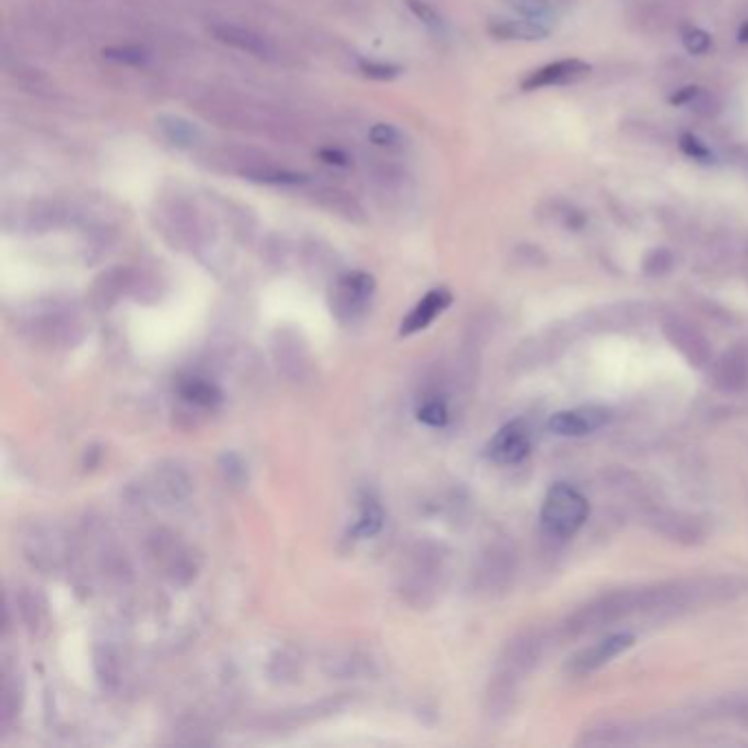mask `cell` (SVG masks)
Masks as SVG:
<instances>
[{"instance_id":"cell-1","label":"cell","mask_w":748,"mask_h":748,"mask_svg":"<svg viewBox=\"0 0 748 748\" xmlns=\"http://www.w3.org/2000/svg\"><path fill=\"white\" fill-rule=\"evenodd\" d=\"M645 612V588L637 591H615L593 599V602L577 608L573 615L566 619V632L571 637H584L604 630L612 623L628 619L632 615H643Z\"/></svg>"},{"instance_id":"cell-2","label":"cell","mask_w":748,"mask_h":748,"mask_svg":"<svg viewBox=\"0 0 748 748\" xmlns=\"http://www.w3.org/2000/svg\"><path fill=\"white\" fill-rule=\"evenodd\" d=\"M588 512V501L575 487L555 483L544 498L540 514L544 534L555 540H569L584 527Z\"/></svg>"},{"instance_id":"cell-3","label":"cell","mask_w":748,"mask_h":748,"mask_svg":"<svg viewBox=\"0 0 748 748\" xmlns=\"http://www.w3.org/2000/svg\"><path fill=\"white\" fill-rule=\"evenodd\" d=\"M376 292V279L367 272H347L345 277H340L334 290V301L332 308L340 316V319L354 321L356 316L367 310V305Z\"/></svg>"},{"instance_id":"cell-4","label":"cell","mask_w":748,"mask_h":748,"mask_svg":"<svg viewBox=\"0 0 748 748\" xmlns=\"http://www.w3.org/2000/svg\"><path fill=\"white\" fill-rule=\"evenodd\" d=\"M663 334L678 349L691 367H707L711 362V345L696 325L672 316L663 323Z\"/></svg>"},{"instance_id":"cell-5","label":"cell","mask_w":748,"mask_h":748,"mask_svg":"<svg viewBox=\"0 0 748 748\" xmlns=\"http://www.w3.org/2000/svg\"><path fill=\"white\" fill-rule=\"evenodd\" d=\"M634 643L632 634H610V637L597 641L591 648H584L582 652H577L571 663H569V672L575 676H584L591 674L599 667H604L612 659H617L621 652H626L630 645Z\"/></svg>"},{"instance_id":"cell-6","label":"cell","mask_w":748,"mask_h":748,"mask_svg":"<svg viewBox=\"0 0 748 748\" xmlns=\"http://www.w3.org/2000/svg\"><path fill=\"white\" fill-rule=\"evenodd\" d=\"M529 448L531 439L527 426L523 422H509L492 437L490 446H487V455L492 461L503 463V466H514V463H520L529 455Z\"/></svg>"},{"instance_id":"cell-7","label":"cell","mask_w":748,"mask_h":748,"mask_svg":"<svg viewBox=\"0 0 748 748\" xmlns=\"http://www.w3.org/2000/svg\"><path fill=\"white\" fill-rule=\"evenodd\" d=\"M610 422V411L599 406H584L575 411H560L549 419V430L562 437H582L595 433Z\"/></svg>"},{"instance_id":"cell-8","label":"cell","mask_w":748,"mask_h":748,"mask_svg":"<svg viewBox=\"0 0 748 748\" xmlns=\"http://www.w3.org/2000/svg\"><path fill=\"white\" fill-rule=\"evenodd\" d=\"M593 66L586 64L582 60H560L538 68V71L529 73L523 79V90H540V88H549V86H569L577 84L591 75Z\"/></svg>"},{"instance_id":"cell-9","label":"cell","mask_w":748,"mask_h":748,"mask_svg":"<svg viewBox=\"0 0 748 748\" xmlns=\"http://www.w3.org/2000/svg\"><path fill=\"white\" fill-rule=\"evenodd\" d=\"M542 652V639L538 634H520L518 639L507 645V650L503 654V663H501V676L516 680L523 674H527L531 667H534L540 659Z\"/></svg>"},{"instance_id":"cell-10","label":"cell","mask_w":748,"mask_h":748,"mask_svg":"<svg viewBox=\"0 0 748 748\" xmlns=\"http://www.w3.org/2000/svg\"><path fill=\"white\" fill-rule=\"evenodd\" d=\"M487 33L492 38L503 42H536L549 36V27L542 25V20L534 18H490L487 22Z\"/></svg>"},{"instance_id":"cell-11","label":"cell","mask_w":748,"mask_h":748,"mask_svg":"<svg viewBox=\"0 0 748 748\" xmlns=\"http://www.w3.org/2000/svg\"><path fill=\"white\" fill-rule=\"evenodd\" d=\"M450 303H452V294L446 288L430 290L426 297L411 310V314L404 319L402 334L408 336V334L426 330V327L433 323L441 312L450 308Z\"/></svg>"},{"instance_id":"cell-12","label":"cell","mask_w":748,"mask_h":748,"mask_svg":"<svg viewBox=\"0 0 748 748\" xmlns=\"http://www.w3.org/2000/svg\"><path fill=\"white\" fill-rule=\"evenodd\" d=\"M670 104L694 110L696 115L705 117V119L718 117L722 112L720 97L716 93H711V90L700 88V86H685V88L676 90V93L670 97Z\"/></svg>"},{"instance_id":"cell-13","label":"cell","mask_w":748,"mask_h":748,"mask_svg":"<svg viewBox=\"0 0 748 748\" xmlns=\"http://www.w3.org/2000/svg\"><path fill=\"white\" fill-rule=\"evenodd\" d=\"M158 123V130H161V134L165 136V139L180 147V150H191V147H196L202 143V130L200 126H196L194 121H189L185 117H178V115H161L156 119Z\"/></svg>"},{"instance_id":"cell-14","label":"cell","mask_w":748,"mask_h":748,"mask_svg":"<svg viewBox=\"0 0 748 748\" xmlns=\"http://www.w3.org/2000/svg\"><path fill=\"white\" fill-rule=\"evenodd\" d=\"M748 380V362L738 351H727L713 365V382L722 391H740Z\"/></svg>"},{"instance_id":"cell-15","label":"cell","mask_w":748,"mask_h":748,"mask_svg":"<svg viewBox=\"0 0 748 748\" xmlns=\"http://www.w3.org/2000/svg\"><path fill=\"white\" fill-rule=\"evenodd\" d=\"M213 36L237 51L259 55V58H266V55H270L268 42L262 36H257V33L251 29L235 27V25H218V27H213Z\"/></svg>"},{"instance_id":"cell-16","label":"cell","mask_w":748,"mask_h":748,"mask_svg":"<svg viewBox=\"0 0 748 748\" xmlns=\"http://www.w3.org/2000/svg\"><path fill=\"white\" fill-rule=\"evenodd\" d=\"M244 176L253 183H262V185H275V187H299L310 183L308 174L301 172H290V169H277V167H257V169H248Z\"/></svg>"},{"instance_id":"cell-17","label":"cell","mask_w":748,"mask_h":748,"mask_svg":"<svg viewBox=\"0 0 748 748\" xmlns=\"http://www.w3.org/2000/svg\"><path fill=\"white\" fill-rule=\"evenodd\" d=\"M382 525H384L382 507H380L376 498L367 494L365 498H362L360 514H358L354 529H351V534H354L356 538H371V536L378 534Z\"/></svg>"},{"instance_id":"cell-18","label":"cell","mask_w":748,"mask_h":748,"mask_svg":"<svg viewBox=\"0 0 748 748\" xmlns=\"http://www.w3.org/2000/svg\"><path fill=\"white\" fill-rule=\"evenodd\" d=\"M656 531H661L663 536L672 538V540H687V542L700 540V536H702V531L698 529L696 520L694 518H683L680 514L659 516V520H656Z\"/></svg>"},{"instance_id":"cell-19","label":"cell","mask_w":748,"mask_h":748,"mask_svg":"<svg viewBox=\"0 0 748 748\" xmlns=\"http://www.w3.org/2000/svg\"><path fill=\"white\" fill-rule=\"evenodd\" d=\"M180 395L187 402H194L198 406H215L222 402V391L215 384L202 378H189L180 384Z\"/></svg>"},{"instance_id":"cell-20","label":"cell","mask_w":748,"mask_h":748,"mask_svg":"<svg viewBox=\"0 0 748 748\" xmlns=\"http://www.w3.org/2000/svg\"><path fill=\"white\" fill-rule=\"evenodd\" d=\"M628 729L623 724L606 722L602 727L591 729L584 733L580 744H591V746H615V744H630L632 738H628Z\"/></svg>"},{"instance_id":"cell-21","label":"cell","mask_w":748,"mask_h":748,"mask_svg":"<svg viewBox=\"0 0 748 748\" xmlns=\"http://www.w3.org/2000/svg\"><path fill=\"white\" fill-rule=\"evenodd\" d=\"M406 7L411 9V14L422 22L430 33H435V36H444V33L448 31L446 20L441 18V14L435 7H430L428 3H424V0H406Z\"/></svg>"},{"instance_id":"cell-22","label":"cell","mask_w":748,"mask_h":748,"mask_svg":"<svg viewBox=\"0 0 748 748\" xmlns=\"http://www.w3.org/2000/svg\"><path fill=\"white\" fill-rule=\"evenodd\" d=\"M367 136L380 150H402L404 147V134L391 123H376V126L369 128Z\"/></svg>"},{"instance_id":"cell-23","label":"cell","mask_w":748,"mask_h":748,"mask_svg":"<svg viewBox=\"0 0 748 748\" xmlns=\"http://www.w3.org/2000/svg\"><path fill=\"white\" fill-rule=\"evenodd\" d=\"M360 73L369 77V79H378V82H391V79L400 77L404 68L393 64V62H382V60H371V58H362L358 60Z\"/></svg>"},{"instance_id":"cell-24","label":"cell","mask_w":748,"mask_h":748,"mask_svg":"<svg viewBox=\"0 0 748 748\" xmlns=\"http://www.w3.org/2000/svg\"><path fill=\"white\" fill-rule=\"evenodd\" d=\"M417 419H419V422H424L426 426H433V428L446 426V422H448L446 402L439 400V398L424 400V404L417 408Z\"/></svg>"},{"instance_id":"cell-25","label":"cell","mask_w":748,"mask_h":748,"mask_svg":"<svg viewBox=\"0 0 748 748\" xmlns=\"http://www.w3.org/2000/svg\"><path fill=\"white\" fill-rule=\"evenodd\" d=\"M678 145H680V150H683V154L691 158V161H698V163H713V161H716V156H713V152L698 139L696 134H691V132L680 134Z\"/></svg>"},{"instance_id":"cell-26","label":"cell","mask_w":748,"mask_h":748,"mask_svg":"<svg viewBox=\"0 0 748 748\" xmlns=\"http://www.w3.org/2000/svg\"><path fill=\"white\" fill-rule=\"evenodd\" d=\"M503 3L514 9L516 14L525 16V18H534V20H544L551 16V3L549 0H503Z\"/></svg>"},{"instance_id":"cell-27","label":"cell","mask_w":748,"mask_h":748,"mask_svg":"<svg viewBox=\"0 0 748 748\" xmlns=\"http://www.w3.org/2000/svg\"><path fill=\"white\" fill-rule=\"evenodd\" d=\"M104 58L119 62V64H128V66H143L147 60H150V53L141 47H108L104 49Z\"/></svg>"},{"instance_id":"cell-28","label":"cell","mask_w":748,"mask_h":748,"mask_svg":"<svg viewBox=\"0 0 748 748\" xmlns=\"http://www.w3.org/2000/svg\"><path fill=\"white\" fill-rule=\"evenodd\" d=\"M672 266H674V255L670 251H665V248H656V251L648 253V257H645V262H643L645 275H650V277L667 275V272L672 270Z\"/></svg>"},{"instance_id":"cell-29","label":"cell","mask_w":748,"mask_h":748,"mask_svg":"<svg viewBox=\"0 0 748 748\" xmlns=\"http://www.w3.org/2000/svg\"><path fill=\"white\" fill-rule=\"evenodd\" d=\"M683 44L691 55H705L711 49V36L698 27L683 29Z\"/></svg>"},{"instance_id":"cell-30","label":"cell","mask_w":748,"mask_h":748,"mask_svg":"<svg viewBox=\"0 0 748 748\" xmlns=\"http://www.w3.org/2000/svg\"><path fill=\"white\" fill-rule=\"evenodd\" d=\"M319 158L323 163L334 165V167L349 165V156L343 150H336V147H323V150H319Z\"/></svg>"},{"instance_id":"cell-31","label":"cell","mask_w":748,"mask_h":748,"mask_svg":"<svg viewBox=\"0 0 748 748\" xmlns=\"http://www.w3.org/2000/svg\"><path fill=\"white\" fill-rule=\"evenodd\" d=\"M738 38H740V42H742V44H748V20H746V22H744V25L740 27Z\"/></svg>"}]
</instances>
